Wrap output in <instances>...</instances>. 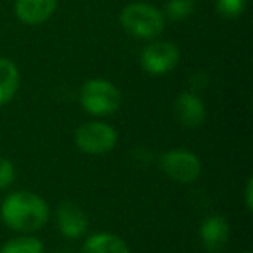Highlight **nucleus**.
Returning <instances> with one entry per match:
<instances>
[{
	"mask_svg": "<svg viewBox=\"0 0 253 253\" xmlns=\"http://www.w3.org/2000/svg\"><path fill=\"white\" fill-rule=\"evenodd\" d=\"M0 215L7 227L18 232H35L49 220V205L39 194L16 191L9 194L0 207Z\"/></svg>",
	"mask_w": 253,
	"mask_h": 253,
	"instance_id": "obj_1",
	"label": "nucleus"
},
{
	"mask_svg": "<svg viewBox=\"0 0 253 253\" xmlns=\"http://www.w3.org/2000/svg\"><path fill=\"white\" fill-rule=\"evenodd\" d=\"M120 23L126 33L135 39H156L165 28V16L155 5L134 2L122 9Z\"/></svg>",
	"mask_w": 253,
	"mask_h": 253,
	"instance_id": "obj_2",
	"label": "nucleus"
},
{
	"mask_svg": "<svg viewBox=\"0 0 253 253\" xmlns=\"http://www.w3.org/2000/svg\"><path fill=\"white\" fill-rule=\"evenodd\" d=\"M80 104L94 116L113 115L122 104V94L111 82L92 78L82 87Z\"/></svg>",
	"mask_w": 253,
	"mask_h": 253,
	"instance_id": "obj_3",
	"label": "nucleus"
},
{
	"mask_svg": "<svg viewBox=\"0 0 253 253\" xmlns=\"http://www.w3.org/2000/svg\"><path fill=\"white\" fill-rule=\"evenodd\" d=\"M116 141V130L104 122H87L75 132L77 148L87 155H104L115 148Z\"/></svg>",
	"mask_w": 253,
	"mask_h": 253,
	"instance_id": "obj_4",
	"label": "nucleus"
},
{
	"mask_svg": "<svg viewBox=\"0 0 253 253\" xmlns=\"http://www.w3.org/2000/svg\"><path fill=\"white\" fill-rule=\"evenodd\" d=\"M160 167L167 177L180 184L194 182L201 173V163L198 156L191 151H186V149L167 151L160 158Z\"/></svg>",
	"mask_w": 253,
	"mask_h": 253,
	"instance_id": "obj_5",
	"label": "nucleus"
},
{
	"mask_svg": "<svg viewBox=\"0 0 253 253\" xmlns=\"http://www.w3.org/2000/svg\"><path fill=\"white\" fill-rule=\"evenodd\" d=\"M180 50L172 42H153L142 50L141 64L148 73L163 75L179 63Z\"/></svg>",
	"mask_w": 253,
	"mask_h": 253,
	"instance_id": "obj_6",
	"label": "nucleus"
},
{
	"mask_svg": "<svg viewBox=\"0 0 253 253\" xmlns=\"http://www.w3.org/2000/svg\"><path fill=\"white\" fill-rule=\"evenodd\" d=\"M57 225L63 236L70 239H77L87 232L88 229V217L85 210L80 205L73 203V201H63L57 207L56 211Z\"/></svg>",
	"mask_w": 253,
	"mask_h": 253,
	"instance_id": "obj_7",
	"label": "nucleus"
},
{
	"mask_svg": "<svg viewBox=\"0 0 253 253\" xmlns=\"http://www.w3.org/2000/svg\"><path fill=\"white\" fill-rule=\"evenodd\" d=\"M175 116L180 125L187 128H198L203 125L207 109L200 97L194 92H182L175 99Z\"/></svg>",
	"mask_w": 253,
	"mask_h": 253,
	"instance_id": "obj_8",
	"label": "nucleus"
},
{
	"mask_svg": "<svg viewBox=\"0 0 253 253\" xmlns=\"http://www.w3.org/2000/svg\"><path fill=\"white\" fill-rule=\"evenodd\" d=\"M200 236L203 246L211 253H217L225 248L231 236V229L224 217L220 215H211L203 220L200 227Z\"/></svg>",
	"mask_w": 253,
	"mask_h": 253,
	"instance_id": "obj_9",
	"label": "nucleus"
},
{
	"mask_svg": "<svg viewBox=\"0 0 253 253\" xmlns=\"http://www.w3.org/2000/svg\"><path fill=\"white\" fill-rule=\"evenodd\" d=\"M57 0H16V16L25 25H42L56 11Z\"/></svg>",
	"mask_w": 253,
	"mask_h": 253,
	"instance_id": "obj_10",
	"label": "nucleus"
},
{
	"mask_svg": "<svg viewBox=\"0 0 253 253\" xmlns=\"http://www.w3.org/2000/svg\"><path fill=\"white\" fill-rule=\"evenodd\" d=\"M80 253H130V250L120 236L111 232H99L85 239Z\"/></svg>",
	"mask_w": 253,
	"mask_h": 253,
	"instance_id": "obj_11",
	"label": "nucleus"
},
{
	"mask_svg": "<svg viewBox=\"0 0 253 253\" xmlns=\"http://www.w3.org/2000/svg\"><path fill=\"white\" fill-rule=\"evenodd\" d=\"M19 88V70L11 59H0V106L14 99Z\"/></svg>",
	"mask_w": 253,
	"mask_h": 253,
	"instance_id": "obj_12",
	"label": "nucleus"
},
{
	"mask_svg": "<svg viewBox=\"0 0 253 253\" xmlns=\"http://www.w3.org/2000/svg\"><path fill=\"white\" fill-rule=\"evenodd\" d=\"M0 253H43V245L33 236H19L5 243Z\"/></svg>",
	"mask_w": 253,
	"mask_h": 253,
	"instance_id": "obj_13",
	"label": "nucleus"
},
{
	"mask_svg": "<svg viewBox=\"0 0 253 253\" xmlns=\"http://www.w3.org/2000/svg\"><path fill=\"white\" fill-rule=\"evenodd\" d=\"M194 7V0H169L165 5V14L172 21H182L193 14Z\"/></svg>",
	"mask_w": 253,
	"mask_h": 253,
	"instance_id": "obj_14",
	"label": "nucleus"
},
{
	"mask_svg": "<svg viewBox=\"0 0 253 253\" xmlns=\"http://www.w3.org/2000/svg\"><path fill=\"white\" fill-rule=\"evenodd\" d=\"M248 0H217V12L225 19H236L245 12Z\"/></svg>",
	"mask_w": 253,
	"mask_h": 253,
	"instance_id": "obj_15",
	"label": "nucleus"
},
{
	"mask_svg": "<svg viewBox=\"0 0 253 253\" xmlns=\"http://www.w3.org/2000/svg\"><path fill=\"white\" fill-rule=\"evenodd\" d=\"M14 165H12L9 160L0 158V189H5L14 182Z\"/></svg>",
	"mask_w": 253,
	"mask_h": 253,
	"instance_id": "obj_16",
	"label": "nucleus"
},
{
	"mask_svg": "<svg viewBox=\"0 0 253 253\" xmlns=\"http://www.w3.org/2000/svg\"><path fill=\"white\" fill-rule=\"evenodd\" d=\"M245 201H246V207H248V210H252V208H253V179H252V177L246 180Z\"/></svg>",
	"mask_w": 253,
	"mask_h": 253,
	"instance_id": "obj_17",
	"label": "nucleus"
},
{
	"mask_svg": "<svg viewBox=\"0 0 253 253\" xmlns=\"http://www.w3.org/2000/svg\"><path fill=\"white\" fill-rule=\"evenodd\" d=\"M243 253H252V252H243Z\"/></svg>",
	"mask_w": 253,
	"mask_h": 253,
	"instance_id": "obj_18",
	"label": "nucleus"
}]
</instances>
